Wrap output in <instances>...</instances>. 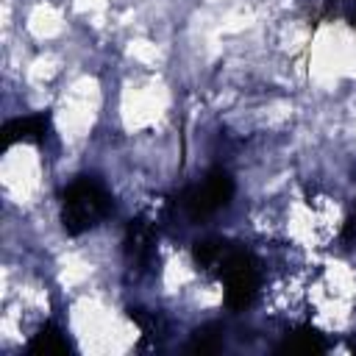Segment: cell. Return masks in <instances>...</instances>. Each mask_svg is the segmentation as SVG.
Segmentation results:
<instances>
[{
	"label": "cell",
	"mask_w": 356,
	"mask_h": 356,
	"mask_svg": "<svg viewBox=\"0 0 356 356\" xmlns=\"http://www.w3.org/2000/svg\"><path fill=\"white\" fill-rule=\"evenodd\" d=\"M111 209L114 200L108 189L92 175H78L61 192V225L70 236H81L92 231L111 214Z\"/></svg>",
	"instance_id": "cell-1"
},
{
	"label": "cell",
	"mask_w": 356,
	"mask_h": 356,
	"mask_svg": "<svg viewBox=\"0 0 356 356\" xmlns=\"http://www.w3.org/2000/svg\"><path fill=\"white\" fill-rule=\"evenodd\" d=\"M214 273L225 286V306L231 312H245L256 303L261 289V264L250 250L231 245Z\"/></svg>",
	"instance_id": "cell-2"
},
{
	"label": "cell",
	"mask_w": 356,
	"mask_h": 356,
	"mask_svg": "<svg viewBox=\"0 0 356 356\" xmlns=\"http://www.w3.org/2000/svg\"><path fill=\"white\" fill-rule=\"evenodd\" d=\"M234 192H236V184H234L231 172L222 170V167H214V170H209V172L203 175V181L186 186V189L178 195L175 203L181 206V211H184L189 220L197 222V220L211 217V214L220 211L222 206H228L231 197H234Z\"/></svg>",
	"instance_id": "cell-3"
},
{
	"label": "cell",
	"mask_w": 356,
	"mask_h": 356,
	"mask_svg": "<svg viewBox=\"0 0 356 356\" xmlns=\"http://www.w3.org/2000/svg\"><path fill=\"white\" fill-rule=\"evenodd\" d=\"M156 242H159V228L153 220H147L145 214L128 220L125 225V259L136 273H147L156 261Z\"/></svg>",
	"instance_id": "cell-4"
},
{
	"label": "cell",
	"mask_w": 356,
	"mask_h": 356,
	"mask_svg": "<svg viewBox=\"0 0 356 356\" xmlns=\"http://www.w3.org/2000/svg\"><path fill=\"white\" fill-rule=\"evenodd\" d=\"M53 134V122L47 111H36V114H25V117H14L3 125V142L6 147L17 145V142H28V145H44Z\"/></svg>",
	"instance_id": "cell-5"
},
{
	"label": "cell",
	"mask_w": 356,
	"mask_h": 356,
	"mask_svg": "<svg viewBox=\"0 0 356 356\" xmlns=\"http://www.w3.org/2000/svg\"><path fill=\"white\" fill-rule=\"evenodd\" d=\"M70 350V342H67V334L53 323L47 320L36 334L33 339L28 342V353H67Z\"/></svg>",
	"instance_id": "cell-6"
},
{
	"label": "cell",
	"mask_w": 356,
	"mask_h": 356,
	"mask_svg": "<svg viewBox=\"0 0 356 356\" xmlns=\"http://www.w3.org/2000/svg\"><path fill=\"white\" fill-rule=\"evenodd\" d=\"M281 350H292V353H320V350H325V339H323V334H320L317 328H312V325H298V328H292V331L286 334Z\"/></svg>",
	"instance_id": "cell-7"
},
{
	"label": "cell",
	"mask_w": 356,
	"mask_h": 356,
	"mask_svg": "<svg viewBox=\"0 0 356 356\" xmlns=\"http://www.w3.org/2000/svg\"><path fill=\"white\" fill-rule=\"evenodd\" d=\"M228 248H231V242H225V239H200L192 248V259H195V264L200 270L214 273L217 264L222 261V256L228 253Z\"/></svg>",
	"instance_id": "cell-8"
},
{
	"label": "cell",
	"mask_w": 356,
	"mask_h": 356,
	"mask_svg": "<svg viewBox=\"0 0 356 356\" xmlns=\"http://www.w3.org/2000/svg\"><path fill=\"white\" fill-rule=\"evenodd\" d=\"M128 317L136 323V328L142 331V339L147 342H156L164 337V320L156 314V312H147V309H139V306H131L128 309Z\"/></svg>",
	"instance_id": "cell-9"
},
{
	"label": "cell",
	"mask_w": 356,
	"mask_h": 356,
	"mask_svg": "<svg viewBox=\"0 0 356 356\" xmlns=\"http://www.w3.org/2000/svg\"><path fill=\"white\" fill-rule=\"evenodd\" d=\"M222 325L220 323H206L200 325L195 334H192V342H189V350L195 353H214L222 348Z\"/></svg>",
	"instance_id": "cell-10"
},
{
	"label": "cell",
	"mask_w": 356,
	"mask_h": 356,
	"mask_svg": "<svg viewBox=\"0 0 356 356\" xmlns=\"http://www.w3.org/2000/svg\"><path fill=\"white\" fill-rule=\"evenodd\" d=\"M342 242H356V203H353V209L342 225Z\"/></svg>",
	"instance_id": "cell-11"
},
{
	"label": "cell",
	"mask_w": 356,
	"mask_h": 356,
	"mask_svg": "<svg viewBox=\"0 0 356 356\" xmlns=\"http://www.w3.org/2000/svg\"><path fill=\"white\" fill-rule=\"evenodd\" d=\"M345 17H348V22L356 28V0H350V3H348V8H345Z\"/></svg>",
	"instance_id": "cell-12"
}]
</instances>
